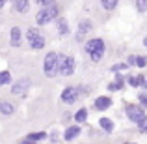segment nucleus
<instances>
[{
    "label": "nucleus",
    "instance_id": "obj_1",
    "mask_svg": "<svg viewBox=\"0 0 147 144\" xmlns=\"http://www.w3.org/2000/svg\"><path fill=\"white\" fill-rule=\"evenodd\" d=\"M84 51H86L91 62H100L106 54V43H104L102 38H91L84 43Z\"/></svg>",
    "mask_w": 147,
    "mask_h": 144
},
{
    "label": "nucleus",
    "instance_id": "obj_14",
    "mask_svg": "<svg viewBox=\"0 0 147 144\" xmlns=\"http://www.w3.org/2000/svg\"><path fill=\"white\" fill-rule=\"evenodd\" d=\"M13 10L19 11V13H26V11L30 10V2H26V0H17V2H13Z\"/></svg>",
    "mask_w": 147,
    "mask_h": 144
},
{
    "label": "nucleus",
    "instance_id": "obj_32",
    "mask_svg": "<svg viewBox=\"0 0 147 144\" xmlns=\"http://www.w3.org/2000/svg\"><path fill=\"white\" fill-rule=\"evenodd\" d=\"M145 88H147V81H145Z\"/></svg>",
    "mask_w": 147,
    "mask_h": 144
},
{
    "label": "nucleus",
    "instance_id": "obj_31",
    "mask_svg": "<svg viewBox=\"0 0 147 144\" xmlns=\"http://www.w3.org/2000/svg\"><path fill=\"white\" fill-rule=\"evenodd\" d=\"M123 144H138V142H123Z\"/></svg>",
    "mask_w": 147,
    "mask_h": 144
},
{
    "label": "nucleus",
    "instance_id": "obj_21",
    "mask_svg": "<svg viewBox=\"0 0 147 144\" xmlns=\"http://www.w3.org/2000/svg\"><path fill=\"white\" fill-rule=\"evenodd\" d=\"M134 6H136V10L140 13H145L147 11V0H138V2H134Z\"/></svg>",
    "mask_w": 147,
    "mask_h": 144
},
{
    "label": "nucleus",
    "instance_id": "obj_9",
    "mask_svg": "<svg viewBox=\"0 0 147 144\" xmlns=\"http://www.w3.org/2000/svg\"><path fill=\"white\" fill-rule=\"evenodd\" d=\"M30 88V79H19L17 83L11 86V94L13 96H24Z\"/></svg>",
    "mask_w": 147,
    "mask_h": 144
},
{
    "label": "nucleus",
    "instance_id": "obj_18",
    "mask_svg": "<svg viewBox=\"0 0 147 144\" xmlns=\"http://www.w3.org/2000/svg\"><path fill=\"white\" fill-rule=\"evenodd\" d=\"M86 120H88V109H78L76 114H75V122L82 124V122H86Z\"/></svg>",
    "mask_w": 147,
    "mask_h": 144
},
{
    "label": "nucleus",
    "instance_id": "obj_16",
    "mask_svg": "<svg viewBox=\"0 0 147 144\" xmlns=\"http://www.w3.org/2000/svg\"><path fill=\"white\" fill-rule=\"evenodd\" d=\"M99 126L102 127L106 133H112V131H114V122H112L110 118H104V116H102V118L99 120Z\"/></svg>",
    "mask_w": 147,
    "mask_h": 144
},
{
    "label": "nucleus",
    "instance_id": "obj_3",
    "mask_svg": "<svg viewBox=\"0 0 147 144\" xmlns=\"http://www.w3.org/2000/svg\"><path fill=\"white\" fill-rule=\"evenodd\" d=\"M58 15H60V6H58V4H52V6L43 8V10L37 11L36 23L39 26H45V25H49V23H52L54 19H58Z\"/></svg>",
    "mask_w": 147,
    "mask_h": 144
},
{
    "label": "nucleus",
    "instance_id": "obj_30",
    "mask_svg": "<svg viewBox=\"0 0 147 144\" xmlns=\"http://www.w3.org/2000/svg\"><path fill=\"white\" fill-rule=\"evenodd\" d=\"M4 4H6V2H4V0H0V8H4Z\"/></svg>",
    "mask_w": 147,
    "mask_h": 144
},
{
    "label": "nucleus",
    "instance_id": "obj_29",
    "mask_svg": "<svg viewBox=\"0 0 147 144\" xmlns=\"http://www.w3.org/2000/svg\"><path fill=\"white\" fill-rule=\"evenodd\" d=\"M144 45H145V47H147V36L144 38Z\"/></svg>",
    "mask_w": 147,
    "mask_h": 144
},
{
    "label": "nucleus",
    "instance_id": "obj_5",
    "mask_svg": "<svg viewBox=\"0 0 147 144\" xmlns=\"http://www.w3.org/2000/svg\"><path fill=\"white\" fill-rule=\"evenodd\" d=\"M58 60H60V54L58 53H49L43 60V73L47 77H54L58 75Z\"/></svg>",
    "mask_w": 147,
    "mask_h": 144
},
{
    "label": "nucleus",
    "instance_id": "obj_15",
    "mask_svg": "<svg viewBox=\"0 0 147 144\" xmlns=\"http://www.w3.org/2000/svg\"><path fill=\"white\" fill-rule=\"evenodd\" d=\"M15 112V107L11 103H6V101H0V114L4 116H11Z\"/></svg>",
    "mask_w": 147,
    "mask_h": 144
},
{
    "label": "nucleus",
    "instance_id": "obj_20",
    "mask_svg": "<svg viewBox=\"0 0 147 144\" xmlns=\"http://www.w3.org/2000/svg\"><path fill=\"white\" fill-rule=\"evenodd\" d=\"M26 139H28V141L37 142V141H43V139H47V133H30Z\"/></svg>",
    "mask_w": 147,
    "mask_h": 144
},
{
    "label": "nucleus",
    "instance_id": "obj_19",
    "mask_svg": "<svg viewBox=\"0 0 147 144\" xmlns=\"http://www.w3.org/2000/svg\"><path fill=\"white\" fill-rule=\"evenodd\" d=\"M100 8L106 11H114L115 8H117V0H102L100 2Z\"/></svg>",
    "mask_w": 147,
    "mask_h": 144
},
{
    "label": "nucleus",
    "instance_id": "obj_27",
    "mask_svg": "<svg viewBox=\"0 0 147 144\" xmlns=\"http://www.w3.org/2000/svg\"><path fill=\"white\" fill-rule=\"evenodd\" d=\"M138 131H140L142 135H147V122H145V124H144L142 127H138Z\"/></svg>",
    "mask_w": 147,
    "mask_h": 144
},
{
    "label": "nucleus",
    "instance_id": "obj_13",
    "mask_svg": "<svg viewBox=\"0 0 147 144\" xmlns=\"http://www.w3.org/2000/svg\"><path fill=\"white\" fill-rule=\"evenodd\" d=\"M145 77L142 75H129L127 77V83H129V86H132V88H138V86H145Z\"/></svg>",
    "mask_w": 147,
    "mask_h": 144
},
{
    "label": "nucleus",
    "instance_id": "obj_23",
    "mask_svg": "<svg viewBox=\"0 0 147 144\" xmlns=\"http://www.w3.org/2000/svg\"><path fill=\"white\" fill-rule=\"evenodd\" d=\"M123 69H129V66H127V64H114V66L110 68V71H112V73H121Z\"/></svg>",
    "mask_w": 147,
    "mask_h": 144
},
{
    "label": "nucleus",
    "instance_id": "obj_10",
    "mask_svg": "<svg viewBox=\"0 0 147 144\" xmlns=\"http://www.w3.org/2000/svg\"><path fill=\"white\" fill-rule=\"evenodd\" d=\"M112 97H108V96H99L97 99H95V103H93V107L97 109V111H108V109L112 107Z\"/></svg>",
    "mask_w": 147,
    "mask_h": 144
},
{
    "label": "nucleus",
    "instance_id": "obj_22",
    "mask_svg": "<svg viewBox=\"0 0 147 144\" xmlns=\"http://www.w3.org/2000/svg\"><path fill=\"white\" fill-rule=\"evenodd\" d=\"M9 79H11L9 71H0V86H4V84H7V83H9Z\"/></svg>",
    "mask_w": 147,
    "mask_h": 144
},
{
    "label": "nucleus",
    "instance_id": "obj_7",
    "mask_svg": "<svg viewBox=\"0 0 147 144\" xmlns=\"http://www.w3.org/2000/svg\"><path fill=\"white\" fill-rule=\"evenodd\" d=\"M78 96H80V90L76 86H67V88H63L60 99H61V103H65V105H73V103H76Z\"/></svg>",
    "mask_w": 147,
    "mask_h": 144
},
{
    "label": "nucleus",
    "instance_id": "obj_4",
    "mask_svg": "<svg viewBox=\"0 0 147 144\" xmlns=\"http://www.w3.org/2000/svg\"><path fill=\"white\" fill-rule=\"evenodd\" d=\"M75 68H76V62H75V58H73L71 54L60 56V60H58V73H60L61 77L73 75V73H75Z\"/></svg>",
    "mask_w": 147,
    "mask_h": 144
},
{
    "label": "nucleus",
    "instance_id": "obj_26",
    "mask_svg": "<svg viewBox=\"0 0 147 144\" xmlns=\"http://www.w3.org/2000/svg\"><path fill=\"white\" fill-rule=\"evenodd\" d=\"M138 99H140V107H142V109H147V94H144V92H142V94L138 96Z\"/></svg>",
    "mask_w": 147,
    "mask_h": 144
},
{
    "label": "nucleus",
    "instance_id": "obj_25",
    "mask_svg": "<svg viewBox=\"0 0 147 144\" xmlns=\"http://www.w3.org/2000/svg\"><path fill=\"white\" fill-rule=\"evenodd\" d=\"M134 64H136L138 68H145L147 66V58L145 56H136V62H134Z\"/></svg>",
    "mask_w": 147,
    "mask_h": 144
},
{
    "label": "nucleus",
    "instance_id": "obj_2",
    "mask_svg": "<svg viewBox=\"0 0 147 144\" xmlns=\"http://www.w3.org/2000/svg\"><path fill=\"white\" fill-rule=\"evenodd\" d=\"M125 114H127V118H129V122L136 124L138 127H142L147 122L145 109H142L140 105H136V103H127L125 105Z\"/></svg>",
    "mask_w": 147,
    "mask_h": 144
},
{
    "label": "nucleus",
    "instance_id": "obj_11",
    "mask_svg": "<svg viewBox=\"0 0 147 144\" xmlns=\"http://www.w3.org/2000/svg\"><path fill=\"white\" fill-rule=\"evenodd\" d=\"M21 43H22V32L19 26H13L9 32V45L11 47H19Z\"/></svg>",
    "mask_w": 147,
    "mask_h": 144
},
{
    "label": "nucleus",
    "instance_id": "obj_8",
    "mask_svg": "<svg viewBox=\"0 0 147 144\" xmlns=\"http://www.w3.org/2000/svg\"><path fill=\"white\" fill-rule=\"evenodd\" d=\"M93 30V21L90 19H82L78 23V28H76V41H84V38Z\"/></svg>",
    "mask_w": 147,
    "mask_h": 144
},
{
    "label": "nucleus",
    "instance_id": "obj_12",
    "mask_svg": "<svg viewBox=\"0 0 147 144\" xmlns=\"http://www.w3.org/2000/svg\"><path fill=\"white\" fill-rule=\"evenodd\" d=\"M80 133H82V129H80L78 126H69L67 129L63 131V139H65L67 142H69V141H75V139L78 137Z\"/></svg>",
    "mask_w": 147,
    "mask_h": 144
},
{
    "label": "nucleus",
    "instance_id": "obj_24",
    "mask_svg": "<svg viewBox=\"0 0 147 144\" xmlns=\"http://www.w3.org/2000/svg\"><path fill=\"white\" fill-rule=\"evenodd\" d=\"M121 88H123V83H117V81H114V83L108 84V90L110 92H117V90H121Z\"/></svg>",
    "mask_w": 147,
    "mask_h": 144
},
{
    "label": "nucleus",
    "instance_id": "obj_6",
    "mask_svg": "<svg viewBox=\"0 0 147 144\" xmlns=\"http://www.w3.org/2000/svg\"><path fill=\"white\" fill-rule=\"evenodd\" d=\"M26 40H28L30 49L37 51V49L45 47V38H43V34H41L37 28H28V32H26Z\"/></svg>",
    "mask_w": 147,
    "mask_h": 144
},
{
    "label": "nucleus",
    "instance_id": "obj_28",
    "mask_svg": "<svg viewBox=\"0 0 147 144\" xmlns=\"http://www.w3.org/2000/svg\"><path fill=\"white\" fill-rule=\"evenodd\" d=\"M21 144H37V142H34V141H28V139H24Z\"/></svg>",
    "mask_w": 147,
    "mask_h": 144
},
{
    "label": "nucleus",
    "instance_id": "obj_17",
    "mask_svg": "<svg viewBox=\"0 0 147 144\" xmlns=\"http://www.w3.org/2000/svg\"><path fill=\"white\" fill-rule=\"evenodd\" d=\"M58 34L60 36H65V34H69V25H67V19H58Z\"/></svg>",
    "mask_w": 147,
    "mask_h": 144
}]
</instances>
